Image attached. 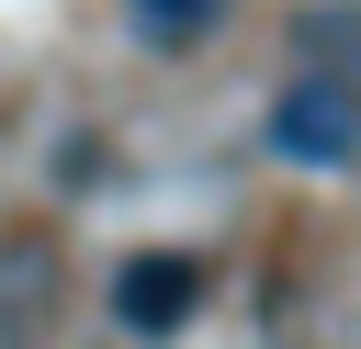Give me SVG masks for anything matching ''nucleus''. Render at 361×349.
<instances>
[{"mask_svg": "<svg viewBox=\"0 0 361 349\" xmlns=\"http://www.w3.org/2000/svg\"><path fill=\"white\" fill-rule=\"evenodd\" d=\"M259 135H271V158H293V169H350V158H361V90L293 68V79L271 90Z\"/></svg>", "mask_w": 361, "mask_h": 349, "instance_id": "1", "label": "nucleus"}, {"mask_svg": "<svg viewBox=\"0 0 361 349\" xmlns=\"http://www.w3.org/2000/svg\"><path fill=\"white\" fill-rule=\"evenodd\" d=\"M192 304H203V259H180V248H135L113 270V326L124 338H180Z\"/></svg>", "mask_w": 361, "mask_h": 349, "instance_id": "2", "label": "nucleus"}, {"mask_svg": "<svg viewBox=\"0 0 361 349\" xmlns=\"http://www.w3.org/2000/svg\"><path fill=\"white\" fill-rule=\"evenodd\" d=\"M45 326H56V248L23 225L0 236V349H45Z\"/></svg>", "mask_w": 361, "mask_h": 349, "instance_id": "3", "label": "nucleus"}, {"mask_svg": "<svg viewBox=\"0 0 361 349\" xmlns=\"http://www.w3.org/2000/svg\"><path fill=\"white\" fill-rule=\"evenodd\" d=\"M293 56H305V79L361 90V0H305L293 11Z\"/></svg>", "mask_w": 361, "mask_h": 349, "instance_id": "4", "label": "nucleus"}, {"mask_svg": "<svg viewBox=\"0 0 361 349\" xmlns=\"http://www.w3.org/2000/svg\"><path fill=\"white\" fill-rule=\"evenodd\" d=\"M214 23H226V0H124V34H135V45H158V56L203 45Z\"/></svg>", "mask_w": 361, "mask_h": 349, "instance_id": "5", "label": "nucleus"}]
</instances>
